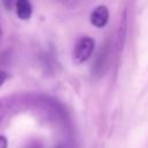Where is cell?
<instances>
[{"instance_id":"cell-1","label":"cell","mask_w":148,"mask_h":148,"mask_svg":"<svg viewBox=\"0 0 148 148\" xmlns=\"http://www.w3.org/2000/svg\"><path fill=\"white\" fill-rule=\"evenodd\" d=\"M94 47H95V43L92 38L90 37L81 38L74 49V59L77 62H83L88 60L94 51Z\"/></svg>"},{"instance_id":"cell-2","label":"cell","mask_w":148,"mask_h":148,"mask_svg":"<svg viewBox=\"0 0 148 148\" xmlns=\"http://www.w3.org/2000/svg\"><path fill=\"white\" fill-rule=\"evenodd\" d=\"M109 21V10L104 6H99L95 8L90 15V22L92 25L102 28L104 27Z\"/></svg>"},{"instance_id":"cell-3","label":"cell","mask_w":148,"mask_h":148,"mask_svg":"<svg viewBox=\"0 0 148 148\" xmlns=\"http://www.w3.org/2000/svg\"><path fill=\"white\" fill-rule=\"evenodd\" d=\"M15 8H16V14L20 18L28 20L31 16L32 8L29 0H17L15 3Z\"/></svg>"},{"instance_id":"cell-4","label":"cell","mask_w":148,"mask_h":148,"mask_svg":"<svg viewBox=\"0 0 148 148\" xmlns=\"http://www.w3.org/2000/svg\"><path fill=\"white\" fill-rule=\"evenodd\" d=\"M0 148H7V140L1 135H0Z\"/></svg>"},{"instance_id":"cell-5","label":"cell","mask_w":148,"mask_h":148,"mask_svg":"<svg viewBox=\"0 0 148 148\" xmlns=\"http://www.w3.org/2000/svg\"><path fill=\"white\" fill-rule=\"evenodd\" d=\"M5 80H6V73L2 72V71H0V86L5 82Z\"/></svg>"},{"instance_id":"cell-6","label":"cell","mask_w":148,"mask_h":148,"mask_svg":"<svg viewBox=\"0 0 148 148\" xmlns=\"http://www.w3.org/2000/svg\"><path fill=\"white\" fill-rule=\"evenodd\" d=\"M3 1V5L7 7V8H10L13 6V0H2Z\"/></svg>"},{"instance_id":"cell-7","label":"cell","mask_w":148,"mask_h":148,"mask_svg":"<svg viewBox=\"0 0 148 148\" xmlns=\"http://www.w3.org/2000/svg\"><path fill=\"white\" fill-rule=\"evenodd\" d=\"M56 148H64V147H60V146H58V147H56Z\"/></svg>"},{"instance_id":"cell-8","label":"cell","mask_w":148,"mask_h":148,"mask_svg":"<svg viewBox=\"0 0 148 148\" xmlns=\"http://www.w3.org/2000/svg\"><path fill=\"white\" fill-rule=\"evenodd\" d=\"M0 34H1V30H0Z\"/></svg>"}]
</instances>
